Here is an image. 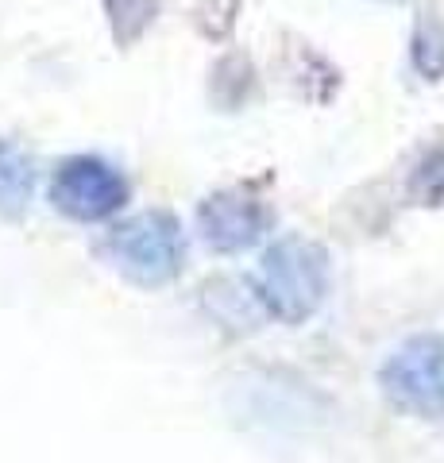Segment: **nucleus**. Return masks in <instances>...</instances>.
<instances>
[{
    "mask_svg": "<svg viewBox=\"0 0 444 463\" xmlns=\"http://www.w3.org/2000/svg\"><path fill=\"white\" fill-rule=\"evenodd\" d=\"M255 294L279 321L302 325L328 294V259L309 240H279L255 270Z\"/></svg>",
    "mask_w": 444,
    "mask_h": 463,
    "instance_id": "f257e3e1",
    "label": "nucleus"
},
{
    "mask_svg": "<svg viewBox=\"0 0 444 463\" xmlns=\"http://www.w3.org/2000/svg\"><path fill=\"white\" fill-rule=\"evenodd\" d=\"M101 251L128 282L136 286H166L182 274L185 236L178 216L170 213H139L117 224L105 236Z\"/></svg>",
    "mask_w": 444,
    "mask_h": 463,
    "instance_id": "f03ea898",
    "label": "nucleus"
},
{
    "mask_svg": "<svg viewBox=\"0 0 444 463\" xmlns=\"http://www.w3.org/2000/svg\"><path fill=\"white\" fill-rule=\"evenodd\" d=\"M383 390L398 410L444 417V336H413L383 364Z\"/></svg>",
    "mask_w": 444,
    "mask_h": 463,
    "instance_id": "7ed1b4c3",
    "label": "nucleus"
},
{
    "mask_svg": "<svg viewBox=\"0 0 444 463\" xmlns=\"http://www.w3.org/2000/svg\"><path fill=\"white\" fill-rule=\"evenodd\" d=\"M124 201H128L124 174L97 155L62 158L51 178V205L62 216H70V221L81 224L109 221L112 213L124 209Z\"/></svg>",
    "mask_w": 444,
    "mask_h": 463,
    "instance_id": "20e7f679",
    "label": "nucleus"
},
{
    "mask_svg": "<svg viewBox=\"0 0 444 463\" xmlns=\"http://www.w3.org/2000/svg\"><path fill=\"white\" fill-rule=\"evenodd\" d=\"M197 224H202V236L209 240V248L243 251L255 240H263V232L275 224V216H270V205L260 194L221 190L197 209Z\"/></svg>",
    "mask_w": 444,
    "mask_h": 463,
    "instance_id": "39448f33",
    "label": "nucleus"
},
{
    "mask_svg": "<svg viewBox=\"0 0 444 463\" xmlns=\"http://www.w3.org/2000/svg\"><path fill=\"white\" fill-rule=\"evenodd\" d=\"M35 197V163L16 143L0 139V216H24Z\"/></svg>",
    "mask_w": 444,
    "mask_h": 463,
    "instance_id": "423d86ee",
    "label": "nucleus"
},
{
    "mask_svg": "<svg viewBox=\"0 0 444 463\" xmlns=\"http://www.w3.org/2000/svg\"><path fill=\"white\" fill-rule=\"evenodd\" d=\"M105 8H109V24H112V32H117V39L132 43L143 27L155 20L159 0H105Z\"/></svg>",
    "mask_w": 444,
    "mask_h": 463,
    "instance_id": "0eeeda50",
    "label": "nucleus"
}]
</instances>
